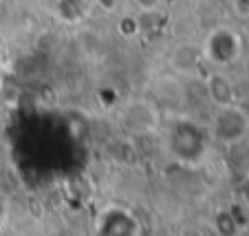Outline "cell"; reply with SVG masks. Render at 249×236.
Wrapping results in <instances>:
<instances>
[{
	"label": "cell",
	"instance_id": "cell-10",
	"mask_svg": "<svg viewBox=\"0 0 249 236\" xmlns=\"http://www.w3.org/2000/svg\"><path fill=\"white\" fill-rule=\"evenodd\" d=\"M183 2H194V0H183Z\"/></svg>",
	"mask_w": 249,
	"mask_h": 236
},
{
	"label": "cell",
	"instance_id": "cell-8",
	"mask_svg": "<svg viewBox=\"0 0 249 236\" xmlns=\"http://www.w3.org/2000/svg\"><path fill=\"white\" fill-rule=\"evenodd\" d=\"M95 2H97V5H102L104 9H113V7H115V0H95Z\"/></svg>",
	"mask_w": 249,
	"mask_h": 236
},
{
	"label": "cell",
	"instance_id": "cell-1",
	"mask_svg": "<svg viewBox=\"0 0 249 236\" xmlns=\"http://www.w3.org/2000/svg\"><path fill=\"white\" fill-rule=\"evenodd\" d=\"M203 60L216 69H225L240 55V38L230 27H216L207 33L205 42L201 44Z\"/></svg>",
	"mask_w": 249,
	"mask_h": 236
},
{
	"label": "cell",
	"instance_id": "cell-7",
	"mask_svg": "<svg viewBox=\"0 0 249 236\" xmlns=\"http://www.w3.org/2000/svg\"><path fill=\"white\" fill-rule=\"evenodd\" d=\"M137 5V9L141 11V14H157V11L163 7L165 0H132Z\"/></svg>",
	"mask_w": 249,
	"mask_h": 236
},
{
	"label": "cell",
	"instance_id": "cell-6",
	"mask_svg": "<svg viewBox=\"0 0 249 236\" xmlns=\"http://www.w3.org/2000/svg\"><path fill=\"white\" fill-rule=\"evenodd\" d=\"M117 31H119V36L126 40L135 38V36H139V31H141V20L137 18V16H122L117 22Z\"/></svg>",
	"mask_w": 249,
	"mask_h": 236
},
{
	"label": "cell",
	"instance_id": "cell-2",
	"mask_svg": "<svg viewBox=\"0 0 249 236\" xmlns=\"http://www.w3.org/2000/svg\"><path fill=\"white\" fill-rule=\"evenodd\" d=\"M247 126H249L247 115L238 106L227 104V106H216L210 122V132L216 142L231 144V142H238L247 132Z\"/></svg>",
	"mask_w": 249,
	"mask_h": 236
},
{
	"label": "cell",
	"instance_id": "cell-3",
	"mask_svg": "<svg viewBox=\"0 0 249 236\" xmlns=\"http://www.w3.org/2000/svg\"><path fill=\"white\" fill-rule=\"evenodd\" d=\"M170 148L181 161H198L203 155V139L196 132V126L190 122L174 124L170 135Z\"/></svg>",
	"mask_w": 249,
	"mask_h": 236
},
{
	"label": "cell",
	"instance_id": "cell-9",
	"mask_svg": "<svg viewBox=\"0 0 249 236\" xmlns=\"http://www.w3.org/2000/svg\"><path fill=\"white\" fill-rule=\"evenodd\" d=\"M2 75H5V71H2V62H0V86H2Z\"/></svg>",
	"mask_w": 249,
	"mask_h": 236
},
{
	"label": "cell",
	"instance_id": "cell-4",
	"mask_svg": "<svg viewBox=\"0 0 249 236\" xmlns=\"http://www.w3.org/2000/svg\"><path fill=\"white\" fill-rule=\"evenodd\" d=\"M203 49L194 42H179L170 51L168 64L177 77H194L198 75L203 64Z\"/></svg>",
	"mask_w": 249,
	"mask_h": 236
},
{
	"label": "cell",
	"instance_id": "cell-5",
	"mask_svg": "<svg viewBox=\"0 0 249 236\" xmlns=\"http://www.w3.org/2000/svg\"><path fill=\"white\" fill-rule=\"evenodd\" d=\"M205 93L212 99L214 106H227L234 104V84L231 80L221 71H214L205 77Z\"/></svg>",
	"mask_w": 249,
	"mask_h": 236
}]
</instances>
